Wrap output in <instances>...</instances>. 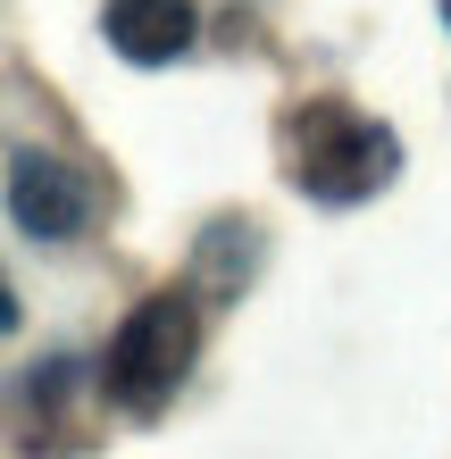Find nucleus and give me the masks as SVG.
Returning a JSON list of instances; mask_svg holds the SVG:
<instances>
[{
	"label": "nucleus",
	"mask_w": 451,
	"mask_h": 459,
	"mask_svg": "<svg viewBox=\"0 0 451 459\" xmlns=\"http://www.w3.org/2000/svg\"><path fill=\"white\" fill-rule=\"evenodd\" d=\"M284 168L317 209H351L402 176V143H393V126H377L351 100H301L284 117Z\"/></svg>",
	"instance_id": "nucleus-1"
},
{
	"label": "nucleus",
	"mask_w": 451,
	"mask_h": 459,
	"mask_svg": "<svg viewBox=\"0 0 451 459\" xmlns=\"http://www.w3.org/2000/svg\"><path fill=\"white\" fill-rule=\"evenodd\" d=\"M109 50L126 67H168L193 50V0H109Z\"/></svg>",
	"instance_id": "nucleus-4"
},
{
	"label": "nucleus",
	"mask_w": 451,
	"mask_h": 459,
	"mask_svg": "<svg viewBox=\"0 0 451 459\" xmlns=\"http://www.w3.org/2000/svg\"><path fill=\"white\" fill-rule=\"evenodd\" d=\"M201 359V292H151L134 301V317L117 326L109 359H100V393L126 418H159L176 401V385Z\"/></svg>",
	"instance_id": "nucleus-2"
},
{
	"label": "nucleus",
	"mask_w": 451,
	"mask_h": 459,
	"mask_svg": "<svg viewBox=\"0 0 451 459\" xmlns=\"http://www.w3.org/2000/svg\"><path fill=\"white\" fill-rule=\"evenodd\" d=\"M251 267H259V226L251 218L201 226V242H193V292L201 301H234V292L251 284Z\"/></svg>",
	"instance_id": "nucleus-5"
},
{
	"label": "nucleus",
	"mask_w": 451,
	"mask_h": 459,
	"mask_svg": "<svg viewBox=\"0 0 451 459\" xmlns=\"http://www.w3.org/2000/svg\"><path fill=\"white\" fill-rule=\"evenodd\" d=\"M9 218L25 242H67L92 226V184L67 168V159H50L34 143L9 151Z\"/></svg>",
	"instance_id": "nucleus-3"
}]
</instances>
